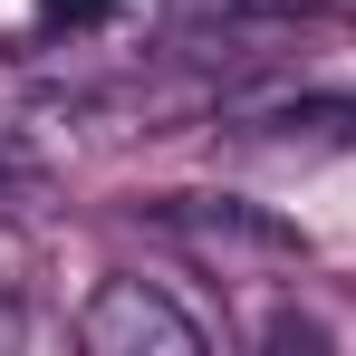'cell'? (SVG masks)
Returning a JSON list of instances; mask_svg holds the SVG:
<instances>
[{
  "label": "cell",
  "instance_id": "cell-1",
  "mask_svg": "<svg viewBox=\"0 0 356 356\" xmlns=\"http://www.w3.org/2000/svg\"><path fill=\"white\" fill-rule=\"evenodd\" d=\"M154 232L183 241L193 260H212L222 280H232V270H298V260H308L298 222L241 202V193H164V202H154Z\"/></svg>",
  "mask_w": 356,
  "mask_h": 356
},
{
  "label": "cell",
  "instance_id": "cell-2",
  "mask_svg": "<svg viewBox=\"0 0 356 356\" xmlns=\"http://www.w3.org/2000/svg\"><path fill=\"white\" fill-rule=\"evenodd\" d=\"M77 347L87 356H202V327L145 280H97V298L77 308Z\"/></svg>",
  "mask_w": 356,
  "mask_h": 356
},
{
  "label": "cell",
  "instance_id": "cell-3",
  "mask_svg": "<svg viewBox=\"0 0 356 356\" xmlns=\"http://www.w3.org/2000/svg\"><path fill=\"white\" fill-rule=\"evenodd\" d=\"M250 135H270V145H356V97H289V106L250 116Z\"/></svg>",
  "mask_w": 356,
  "mask_h": 356
},
{
  "label": "cell",
  "instance_id": "cell-4",
  "mask_svg": "<svg viewBox=\"0 0 356 356\" xmlns=\"http://www.w3.org/2000/svg\"><path fill=\"white\" fill-rule=\"evenodd\" d=\"M39 19H49V29H106L116 0H39Z\"/></svg>",
  "mask_w": 356,
  "mask_h": 356
},
{
  "label": "cell",
  "instance_id": "cell-5",
  "mask_svg": "<svg viewBox=\"0 0 356 356\" xmlns=\"http://www.w3.org/2000/svg\"><path fill=\"white\" fill-rule=\"evenodd\" d=\"M212 10H232V19H298V10H327V0H212Z\"/></svg>",
  "mask_w": 356,
  "mask_h": 356
},
{
  "label": "cell",
  "instance_id": "cell-6",
  "mask_svg": "<svg viewBox=\"0 0 356 356\" xmlns=\"http://www.w3.org/2000/svg\"><path fill=\"white\" fill-rule=\"evenodd\" d=\"M10 337H19V308H10V289H0V347H10Z\"/></svg>",
  "mask_w": 356,
  "mask_h": 356
}]
</instances>
